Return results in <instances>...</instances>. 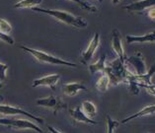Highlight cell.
Here are the masks:
<instances>
[{
    "instance_id": "9",
    "label": "cell",
    "mask_w": 155,
    "mask_h": 133,
    "mask_svg": "<svg viewBox=\"0 0 155 133\" xmlns=\"http://www.w3.org/2000/svg\"><path fill=\"white\" fill-rule=\"evenodd\" d=\"M124 63H127L130 64V66L134 67V74L137 75H142V74H145L146 72V66H145V63H144V60L142 58V55L140 52L137 53L135 55H132L130 57H127L126 59V62Z\"/></svg>"
},
{
    "instance_id": "20",
    "label": "cell",
    "mask_w": 155,
    "mask_h": 133,
    "mask_svg": "<svg viewBox=\"0 0 155 133\" xmlns=\"http://www.w3.org/2000/svg\"><path fill=\"white\" fill-rule=\"evenodd\" d=\"M110 85V79L107 75L104 73V75H102L99 78V80L96 83V89L98 91H100L102 93H105L108 90Z\"/></svg>"
},
{
    "instance_id": "15",
    "label": "cell",
    "mask_w": 155,
    "mask_h": 133,
    "mask_svg": "<svg viewBox=\"0 0 155 133\" xmlns=\"http://www.w3.org/2000/svg\"><path fill=\"white\" fill-rule=\"evenodd\" d=\"M153 113H155V105H147V106H145V108H143L141 111H139L138 112L134 113V115H130L128 117H127V118L123 119L120 123L124 124V123H127V122H128V121H130V120L134 119V118H139V117L149 115H153Z\"/></svg>"
},
{
    "instance_id": "18",
    "label": "cell",
    "mask_w": 155,
    "mask_h": 133,
    "mask_svg": "<svg viewBox=\"0 0 155 133\" xmlns=\"http://www.w3.org/2000/svg\"><path fill=\"white\" fill-rule=\"evenodd\" d=\"M106 69V55H102V57L98 60L97 62L93 63V64H90L89 65V70H90V73L94 74L96 73L98 71H101V72H104Z\"/></svg>"
},
{
    "instance_id": "6",
    "label": "cell",
    "mask_w": 155,
    "mask_h": 133,
    "mask_svg": "<svg viewBox=\"0 0 155 133\" xmlns=\"http://www.w3.org/2000/svg\"><path fill=\"white\" fill-rule=\"evenodd\" d=\"M0 115H25L29 117V118L33 119L36 122L39 123H44V119L40 116H36L32 115V113L28 112L25 109L18 108V106H13L9 105H0Z\"/></svg>"
},
{
    "instance_id": "5",
    "label": "cell",
    "mask_w": 155,
    "mask_h": 133,
    "mask_svg": "<svg viewBox=\"0 0 155 133\" xmlns=\"http://www.w3.org/2000/svg\"><path fill=\"white\" fill-rule=\"evenodd\" d=\"M36 104L38 105L44 106V108H48L51 109L54 112V115H56L58 112L63 111V109H67V105L66 102H64L58 96H54V95H51L47 98H41L39 99Z\"/></svg>"
},
{
    "instance_id": "22",
    "label": "cell",
    "mask_w": 155,
    "mask_h": 133,
    "mask_svg": "<svg viewBox=\"0 0 155 133\" xmlns=\"http://www.w3.org/2000/svg\"><path fill=\"white\" fill-rule=\"evenodd\" d=\"M120 125V122L117 120L112 119V117L107 116V133H114L115 129Z\"/></svg>"
},
{
    "instance_id": "32",
    "label": "cell",
    "mask_w": 155,
    "mask_h": 133,
    "mask_svg": "<svg viewBox=\"0 0 155 133\" xmlns=\"http://www.w3.org/2000/svg\"><path fill=\"white\" fill-rule=\"evenodd\" d=\"M146 133H148V132H146Z\"/></svg>"
},
{
    "instance_id": "11",
    "label": "cell",
    "mask_w": 155,
    "mask_h": 133,
    "mask_svg": "<svg viewBox=\"0 0 155 133\" xmlns=\"http://www.w3.org/2000/svg\"><path fill=\"white\" fill-rule=\"evenodd\" d=\"M60 76L58 74H51L48 76H44V77L36 79L33 81V87H39V86H46L50 87L51 89L55 90V87L58 82L59 81Z\"/></svg>"
},
{
    "instance_id": "4",
    "label": "cell",
    "mask_w": 155,
    "mask_h": 133,
    "mask_svg": "<svg viewBox=\"0 0 155 133\" xmlns=\"http://www.w3.org/2000/svg\"><path fill=\"white\" fill-rule=\"evenodd\" d=\"M0 125H4L15 129H30L39 133H44L41 128L39 127L36 123L27 119H15V118H0Z\"/></svg>"
},
{
    "instance_id": "8",
    "label": "cell",
    "mask_w": 155,
    "mask_h": 133,
    "mask_svg": "<svg viewBox=\"0 0 155 133\" xmlns=\"http://www.w3.org/2000/svg\"><path fill=\"white\" fill-rule=\"evenodd\" d=\"M99 44H100V36H99V34L96 33L95 35H94L93 39L91 40V41H90L88 47H87L86 50L81 54V57H80L81 63L87 64L92 59L94 53H95L98 47H99Z\"/></svg>"
},
{
    "instance_id": "2",
    "label": "cell",
    "mask_w": 155,
    "mask_h": 133,
    "mask_svg": "<svg viewBox=\"0 0 155 133\" xmlns=\"http://www.w3.org/2000/svg\"><path fill=\"white\" fill-rule=\"evenodd\" d=\"M130 70L126 66V63L118 58L111 62L109 65H106L104 73L109 77L110 83L114 86H117L120 83H127V74Z\"/></svg>"
},
{
    "instance_id": "24",
    "label": "cell",
    "mask_w": 155,
    "mask_h": 133,
    "mask_svg": "<svg viewBox=\"0 0 155 133\" xmlns=\"http://www.w3.org/2000/svg\"><path fill=\"white\" fill-rule=\"evenodd\" d=\"M0 32L4 34H9L12 32V27H11V25L6 20L1 18H0Z\"/></svg>"
},
{
    "instance_id": "28",
    "label": "cell",
    "mask_w": 155,
    "mask_h": 133,
    "mask_svg": "<svg viewBox=\"0 0 155 133\" xmlns=\"http://www.w3.org/2000/svg\"><path fill=\"white\" fill-rule=\"evenodd\" d=\"M48 130L50 131L51 133H61V132H59V131L56 130L55 128H54L52 126H51V125H48Z\"/></svg>"
},
{
    "instance_id": "21",
    "label": "cell",
    "mask_w": 155,
    "mask_h": 133,
    "mask_svg": "<svg viewBox=\"0 0 155 133\" xmlns=\"http://www.w3.org/2000/svg\"><path fill=\"white\" fill-rule=\"evenodd\" d=\"M71 2H74L76 3V4L80 7L82 9H85L87 11H89V12H96L97 11V8L95 6H93L91 4H89L88 2L86 1H83V0H69Z\"/></svg>"
},
{
    "instance_id": "12",
    "label": "cell",
    "mask_w": 155,
    "mask_h": 133,
    "mask_svg": "<svg viewBox=\"0 0 155 133\" xmlns=\"http://www.w3.org/2000/svg\"><path fill=\"white\" fill-rule=\"evenodd\" d=\"M70 116L72 117V119L75 122H82L86 123L89 125H97V121L93 120L92 118H90L89 116H87L84 112H83L81 106H77L75 109H69Z\"/></svg>"
},
{
    "instance_id": "17",
    "label": "cell",
    "mask_w": 155,
    "mask_h": 133,
    "mask_svg": "<svg viewBox=\"0 0 155 133\" xmlns=\"http://www.w3.org/2000/svg\"><path fill=\"white\" fill-rule=\"evenodd\" d=\"M81 109H82L83 112H84L87 116H89L90 118H91L92 116L96 115V113H97L96 105H94L92 102H90V101L83 102L82 105H81Z\"/></svg>"
},
{
    "instance_id": "16",
    "label": "cell",
    "mask_w": 155,
    "mask_h": 133,
    "mask_svg": "<svg viewBox=\"0 0 155 133\" xmlns=\"http://www.w3.org/2000/svg\"><path fill=\"white\" fill-rule=\"evenodd\" d=\"M127 44L132 43H154L155 41V31L148 33L144 36H127Z\"/></svg>"
},
{
    "instance_id": "29",
    "label": "cell",
    "mask_w": 155,
    "mask_h": 133,
    "mask_svg": "<svg viewBox=\"0 0 155 133\" xmlns=\"http://www.w3.org/2000/svg\"><path fill=\"white\" fill-rule=\"evenodd\" d=\"M112 2L114 3V4H118V3L120 2V0H112Z\"/></svg>"
},
{
    "instance_id": "10",
    "label": "cell",
    "mask_w": 155,
    "mask_h": 133,
    "mask_svg": "<svg viewBox=\"0 0 155 133\" xmlns=\"http://www.w3.org/2000/svg\"><path fill=\"white\" fill-rule=\"evenodd\" d=\"M112 47L120 61H123L124 63L126 62L127 56L124 54L122 40H120V32L118 31V29H114L112 32Z\"/></svg>"
},
{
    "instance_id": "30",
    "label": "cell",
    "mask_w": 155,
    "mask_h": 133,
    "mask_svg": "<svg viewBox=\"0 0 155 133\" xmlns=\"http://www.w3.org/2000/svg\"><path fill=\"white\" fill-rule=\"evenodd\" d=\"M3 101V97L1 96V95H0V102H2Z\"/></svg>"
},
{
    "instance_id": "13",
    "label": "cell",
    "mask_w": 155,
    "mask_h": 133,
    "mask_svg": "<svg viewBox=\"0 0 155 133\" xmlns=\"http://www.w3.org/2000/svg\"><path fill=\"white\" fill-rule=\"evenodd\" d=\"M155 6V0H139V1L132 2L130 4L124 6V9L128 12H141L147 8Z\"/></svg>"
},
{
    "instance_id": "19",
    "label": "cell",
    "mask_w": 155,
    "mask_h": 133,
    "mask_svg": "<svg viewBox=\"0 0 155 133\" xmlns=\"http://www.w3.org/2000/svg\"><path fill=\"white\" fill-rule=\"evenodd\" d=\"M43 0H21L14 4V8H34L41 4Z\"/></svg>"
},
{
    "instance_id": "26",
    "label": "cell",
    "mask_w": 155,
    "mask_h": 133,
    "mask_svg": "<svg viewBox=\"0 0 155 133\" xmlns=\"http://www.w3.org/2000/svg\"><path fill=\"white\" fill-rule=\"evenodd\" d=\"M142 88H144L145 90H147V92L150 93L151 95L155 96V85H143Z\"/></svg>"
},
{
    "instance_id": "14",
    "label": "cell",
    "mask_w": 155,
    "mask_h": 133,
    "mask_svg": "<svg viewBox=\"0 0 155 133\" xmlns=\"http://www.w3.org/2000/svg\"><path fill=\"white\" fill-rule=\"evenodd\" d=\"M61 90L63 95H65L67 97H73L80 91H86L87 88L82 82H73L62 85Z\"/></svg>"
},
{
    "instance_id": "27",
    "label": "cell",
    "mask_w": 155,
    "mask_h": 133,
    "mask_svg": "<svg viewBox=\"0 0 155 133\" xmlns=\"http://www.w3.org/2000/svg\"><path fill=\"white\" fill-rule=\"evenodd\" d=\"M148 16L150 19L152 20H155V7H151L148 11Z\"/></svg>"
},
{
    "instance_id": "23",
    "label": "cell",
    "mask_w": 155,
    "mask_h": 133,
    "mask_svg": "<svg viewBox=\"0 0 155 133\" xmlns=\"http://www.w3.org/2000/svg\"><path fill=\"white\" fill-rule=\"evenodd\" d=\"M7 69H8V66L4 63L0 62V88L3 86V83H4L7 77Z\"/></svg>"
},
{
    "instance_id": "31",
    "label": "cell",
    "mask_w": 155,
    "mask_h": 133,
    "mask_svg": "<svg viewBox=\"0 0 155 133\" xmlns=\"http://www.w3.org/2000/svg\"><path fill=\"white\" fill-rule=\"evenodd\" d=\"M98 1H99V2H102V1H103V0H98Z\"/></svg>"
},
{
    "instance_id": "25",
    "label": "cell",
    "mask_w": 155,
    "mask_h": 133,
    "mask_svg": "<svg viewBox=\"0 0 155 133\" xmlns=\"http://www.w3.org/2000/svg\"><path fill=\"white\" fill-rule=\"evenodd\" d=\"M0 40L2 41H4V43L8 44H14V40L13 37H11L10 36H8L7 34H4L2 32H0Z\"/></svg>"
},
{
    "instance_id": "3",
    "label": "cell",
    "mask_w": 155,
    "mask_h": 133,
    "mask_svg": "<svg viewBox=\"0 0 155 133\" xmlns=\"http://www.w3.org/2000/svg\"><path fill=\"white\" fill-rule=\"evenodd\" d=\"M19 47L25 51H27L28 53H30V54H32L34 57L40 62L52 64V65H64V66H69V67H76L77 66L76 64L73 62L66 61V60H64V59L58 58V57H56V56L51 55V54H48L46 52L38 50V49H35V48L25 47V45H20Z\"/></svg>"
},
{
    "instance_id": "7",
    "label": "cell",
    "mask_w": 155,
    "mask_h": 133,
    "mask_svg": "<svg viewBox=\"0 0 155 133\" xmlns=\"http://www.w3.org/2000/svg\"><path fill=\"white\" fill-rule=\"evenodd\" d=\"M155 73V62L153 63V65L151 66L150 70L148 71V73L142 74V75H137L132 72H128L127 78V83L128 81H134L137 84L138 87H142L143 85H152L153 83L151 82V77Z\"/></svg>"
},
{
    "instance_id": "1",
    "label": "cell",
    "mask_w": 155,
    "mask_h": 133,
    "mask_svg": "<svg viewBox=\"0 0 155 133\" xmlns=\"http://www.w3.org/2000/svg\"><path fill=\"white\" fill-rule=\"evenodd\" d=\"M33 10L35 12H41L44 14L50 15V16L55 18L56 20L64 23V24L72 26L75 28H86L87 27V22L85 19L82 17H77L74 15L70 14L65 11H60V10H51V9H45V8H38V7H34Z\"/></svg>"
}]
</instances>
